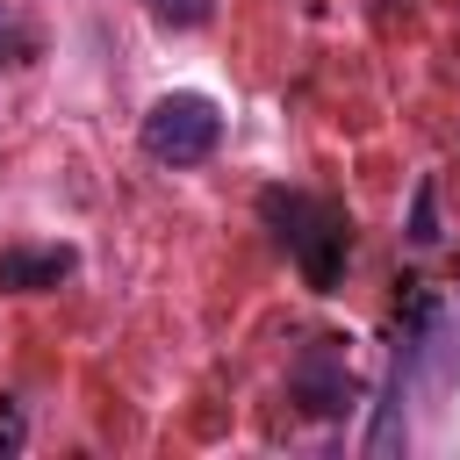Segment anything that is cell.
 <instances>
[{"mask_svg": "<svg viewBox=\"0 0 460 460\" xmlns=\"http://www.w3.org/2000/svg\"><path fill=\"white\" fill-rule=\"evenodd\" d=\"M151 7V22H165V29H201L208 14H216V0H144Z\"/></svg>", "mask_w": 460, "mask_h": 460, "instance_id": "cell-6", "label": "cell"}, {"mask_svg": "<svg viewBox=\"0 0 460 460\" xmlns=\"http://www.w3.org/2000/svg\"><path fill=\"white\" fill-rule=\"evenodd\" d=\"M72 273V252L65 244H7L0 252V295H43Z\"/></svg>", "mask_w": 460, "mask_h": 460, "instance_id": "cell-4", "label": "cell"}, {"mask_svg": "<svg viewBox=\"0 0 460 460\" xmlns=\"http://www.w3.org/2000/svg\"><path fill=\"white\" fill-rule=\"evenodd\" d=\"M22 50H29V29H22L14 7L0 0V65H22Z\"/></svg>", "mask_w": 460, "mask_h": 460, "instance_id": "cell-7", "label": "cell"}, {"mask_svg": "<svg viewBox=\"0 0 460 460\" xmlns=\"http://www.w3.org/2000/svg\"><path fill=\"white\" fill-rule=\"evenodd\" d=\"M137 144L158 165H201L223 144V108L208 93H158L144 108V122H137Z\"/></svg>", "mask_w": 460, "mask_h": 460, "instance_id": "cell-2", "label": "cell"}, {"mask_svg": "<svg viewBox=\"0 0 460 460\" xmlns=\"http://www.w3.org/2000/svg\"><path fill=\"white\" fill-rule=\"evenodd\" d=\"M288 395L309 410V417H345L352 410V359H345V338H309L288 367Z\"/></svg>", "mask_w": 460, "mask_h": 460, "instance_id": "cell-3", "label": "cell"}, {"mask_svg": "<svg viewBox=\"0 0 460 460\" xmlns=\"http://www.w3.org/2000/svg\"><path fill=\"white\" fill-rule=\"evenodd\" d=\"M22 438H29L22 410H14V402H0V453H22Z\"/></svg>", "mask_w": 460, "mask_h": 460, "instance_id": "cell-8", "label": "cell"}, {"mask_svg": "<svg viewBox=\"0 0 460 460\" xmlns=\"http://www.w3.org/2000/svg\"><path fill=\"white\" fill-rule=\"evenodd\" d=\"M259 216L273 223V237L288 244V259L302 266V280L316 295H331L345 280V259H352V216L323 194H302V187H266L259 194Z\"/></svg>", "mask_w": 460, "mask_h": 460, "instance_id": "cell-1", "label": "cell"}, {"mask_svg": "<svg viewBox=\"0 0 460 460\" xmlns=\"http://www.w3.org/2000/svg\"><path fill=\"white\" fill-rule=\"evenodd\" d=\"M410 244H417V252L438 244V180H417V201H410Z\"/></svg>", "mask_w": 460, "mask_h": 460, "instance_id": "cell-5", "label": "cell"}]
</instances>
